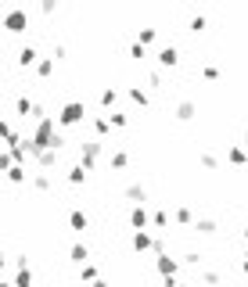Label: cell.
Here are the masks:
<instances>
[{"label": "cell", "instance_id": "cell-1", "mask_svg": "<svg viewBox=\"0 0 248 287\" xmlns=\"http://www.w3.org/2000/svg\"><path fill=\"white\" fill-rule=\"evenodd\" d=\"M4 29L8 32H25L29 29V15L25 11H8L4 15Z\"/></svg>", "mask_w": 248, "mask_h": 287}, {"label": "cell", "instance_id": "cell-2", "mask_svg": "<svg viewBox=\"0 0 248 287\" xmlns=\"http://www.w3.org/2000/svg\"><path fill=\"white\" fill-rule=\"evenodd\" d=\"M83 115H87V108H83L79 101H72V104H65V108H61V115H58V118H61V126H76V122H79Z\"/></svg>", "mask_w": 248, "mask_h": 287}, {"label": "cell", "instance_id": "cell-3", "mask_svg": "<svg viewBox=\"0 0 248 287\" xmlns=\"http://www.w3.org/2000/svg\"><path fill=\"white\" fill-rule=\"evenodd\" d=\"M79 154H83V166L90 169L94 161H97V154H101V144H97V140H87V144H83V151H79Z\"/></svg>", "mask_w": 248, "mask_h": 287}, {"label": "cell", "instance_id": "cell-4", "mask_svg": "<svg viewBox=\"0 0 248 287\" xmlns=\"http://www.w3.org/2000/svg\"><path fill=\"white\" fill-rule=\"evenodd\" d=\"M158 273H162L165 280H173V276H176V259H169V255H158Z\"/></svg>", "mask_w": 248, "mask_h": 287}, {"label": "cell", "instance_id": "cell-5", "mask_svg": "<svg viewBox=\"0 0 248 287\" xmlns=\"http://www.w3.org/2000/svg\"><path fill=\"white\" fill-rule=\"evenodd\" d=\"M130 223H133L137 230H144V226H148V212H144V204H137V209L130 212Z\"/></svg>", "mask_w": 248, "mask_h": 287}, {"label": "cell", "instance_id": "cell-6", "mask_svg": "<svg viewBox=\"0 0 248 287\" xmlns=\"http://www.w3.org/2000/svg\"><path fill=\"white\" fill-rule=\"evenodd\" d=\"M158 61H162L165 68H169V65H176V61H180V51H176V47H165V51L158 54Z\"/></svg>", "mask_w": 248, "mask_h": 287}, {"label": "cell", "instance_id": "cell-7", "mask_svg": "<svg viewBox=\"0 0 248 287\" xmlns=\"http://www.w3.org/2000/svg\"><path fill=\"white\" fill-rule=\"evenodd\" d=\"M151 244H155V240H151V237H148L144 230H137V233H133V248H137V252H148Z\"/></svg>", "mask_w": 248, "mask_h": 287}, {"label": "cell", "instance_id": "cell-8", "mask_svg": "<svg viewBox=\"0 0 248 287\" xmlns=\"http://www.w3.org/2000/svg\"><path fill=\"white\" fill-rule=\"evenodd\" d=\"M36 58H40V54H36V47H22V54H18V61H22V65H36Z\"/></svg>", "mask_w": 248, "mask_h": 287}, {"label": "cell", "instance_id": "cell-9", "mask_svg": "<svg viewBox=\"0 0 248 287\" xmlns=\"http://www.w3.org/2000/svg\"><path fill=\"white\" fill-rule=\"evenodd\" d=\"M15 287H32V273H29L25 266L18 269V276H15Z\"/></svg>", "mask_w": 248, "mask_h": 287}, {"label": "cell", "instance_id": "cell-10", "mask_svg": "<svg viewBox=\"0 0 248 287\" xmlns=\"http://www.w3.org/2000/svg\"><path fill=\"white\" fill-rule=\"evenodd\" d=\"M191 115H194V104H191V101H184V104H176V118H184V122H187Z\"/></svg>", "mask_w": 248, "mask_h": 287}, {"label": "cell", "instance_id": "cell-11", "mask_svg": "<svg viewBox=\"0 0 248 287\" xmlns=\"http://www.w3.org/2000/svg\"><path fill=\"white\" fill-rule=\"evenodd\" d=\"M8 180H11V183H25V169H22V166H11V169H8Z\"/></svg>", "mask_w": 248, "mask_h": 287}, {"label": "cell", "instance_id": "cell-12", "mask_svg": "<svg viewBox=\"0 0 248 287\" xmlns=\"http://www.w3.org/2000/svg\"><path fill=\"white\" fill-rule=\"evenodd\" d=\"M36 72H40V75H51V72H54V58H44V61H36Z\"/></svg>", "mask_w": 248, "mask_h": 287}, {"label": "cell", "instance_id": "cell-13", "mask_svg": "<svg viewBox=\"0 0 248 287\" xmlns=\"http://www.w3.org/2000/svg\"><path fill=\"white\" fill-rule=\"evenodd\" d=\"M72 230H87V216H83V212H72Z\"/></svg>", "mask_w": 248, "mask_h": 287}, {"label": "cell", "instance_id": "cell-14", "mask_svg": "<svg viewBox=\"0 0 248 287\" xmlns=\"http://www.w3.org/2000/svg\"><path fill=\"white\" fill-rule=\"evenodd\" d=\"M72 262H83V266H87V248H83V244H76V248H72Z\"/></svg>", "mask_w": 248, "mask_h": 287}, {"label": "cell", "instance_id": "cell-15", "mask_svg": "<svg viewBox=\"0 0 248 287\" xmlns=\"http://www.w3.org/2000/svg\"><path fill=\"white\" fill-rule=\"evenodd\" d=\"M194 230H201V233H212V230H216V223H212V219H198V223H194Z\"/></svg>", "mask_w": 248, "mask_h": 287}, {"label": "cell", "instance_id": "cell-16", "mask_svg": "<svg viewBox=\"0 0 248 287\" xmlns=\"http://www.w3.org/2000/svg\"><path fill=\"white\" fill-rule=\"evenodd\" d=\"M68 180H72V183H83V180H87V169H83V166H76V169L68 173Z\"/></svg>", "mask_w": 248, "mask_h": 287}, {"label": "cell", "instance_id": "cell-17", "mask_svg": "<svg viewBox=\"0 0 248 287\" xmlns=\"http://www.w3.org/2000/svg\"><path fill=\"white\" fill-rule=\"evenodd\" d=\"M126 197H133V201H144V187H137V183H133V187H126Z\"/></svg>", "mask_w": 248, "mask_h": 287}, {"label": "cell", "instance_id": "cell-18", "mask_svg": "<svg viewBox=\"0 0 248 287\" xmlns=\"http://www.w3.org/2000/svg\"><path fill=\"white\" fill-rule=\"evenodd\" d=\"M244 158H248V151H241V147H230V161H237V166H241Z\"/></svg>", "mask_w": 248, "mask_h": 287}, {"label": "cell", "instance_id": "cell-19", "mask_svg": "<svg viewBox=\"0 0 248 287\" xmlns=\"http://www.w3.org/2000/svg\"><path fill=\"white\" fill-rule=\"evenodd\" d=\"M122 166H126V154L115 151V154H112V169H122Z\"/></svg>", "mask_w": 248, "mask_h": 287}, {"label": "cell", "instance_id": "cell-20", "mask_svg": "<svg viewBox=\"0 0 248 287\" xmlns=\"http://www.w3.org/2000/svg\"><path fill=\"white\" fill-rule=\"evenodd\" d=\"M32 187H36V190H51V180H47V176H36Z\"/></svg>", "mask_w": 248, "mask_h": 287}, {"label": "cell", "instance_id": "cell-21", "mask_svg": "<svg viewBox=\"0 0 248 287\" xmlns=\"http://www.w3.org/2000/svg\"><path fill=\"white\" fill-rule=\"evenodd\" d=\"M79 276H83V280H97V269H94V266H83Z\"/></svg>", "mask_w": 248, "mask_h": 287}, {"label": "cell", "instance_id": "cell-22", "mask_svg": "<svg viewBox=\"0 0 248 287\" xmlns=\"http://www.w3.org/2000/svg\"><path fill=\"white\" fill-rule=\"evenodd\" d=\"M0 137H4V140L15 137V133H11V122H4V118H0Z\"/></svg>", "mask_w": 248, "mask_h": 287}, {"label": "cell", "instance_id": "cell-23", "mask_svg": "<svg viewBox=\"0 0 248 287\" xmlns=\"http://www.w3.org/2000/svg\"><path fill=\"white\" fill-rule=\"evenodd\" d=\"M151 39H155V29H140V47L151 44Z\"/></svg>", "mask_w": 248, "mask_h": 287}, {"label": "cell", "instance_id": "cell-24", "mask_svg": "<svg viewBox=\"0 0 248 287\" xmlns=\"http://www.w3.org/2000/svg\"><path fill=\"white\" fill-rule=\"evenodd\" d=\"M0 169H4V173L11 169V154H8V151H0Z\"/></svg>", "mask_w": 248, "mask_h": 287}, {"label": "cell", "instance_id": "cell-25", "mask_svg": "<svg viewBox=\"0 0 248 287\" xmlns=\"http://www.w3.org/2000/svg\"><path fill=\"white\" fill-rule=\"evenodd\" d=\"M130 97H133V101H137V104H148V97H144V90H137V87H133V90H130Z\"/></svg>", "mask_w": 248, "mask_h": 287}, {"label": "cell", "instance_id": "cell-26", "mask_svg": "<svg viewBox=\"0 0 248 287\" xmlns=\"http://www.w3.org/2000/svg\"><path fill=\"white\" fill-rule=\"evenodd\" d=\"M0 269H4V252H0Z\"/></svg>", "mask_w": 248, "mask_h": 287}, {"label": "cell", "instance_id": "cell-27", "mask_svg": "<svg viewBox=\"0 0 248 287\" xmlns=\"http://www.w3.org/2000/svg\"><path fill=\"white\" fill-rule=\"evenodd\" d=\"M244 237H248V230H244Z\"/></svg>", "mask_w": 248, "mask_h": 287}]
</instances>
